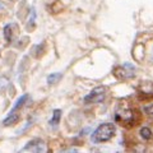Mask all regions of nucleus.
I'll list each match as a JSON object with an SVG mask.
<instances>
[{"label":"nucleus","mask_w":153,"mask_h":153,"mask_svg":"<svg viewBox=\"0 0 153 153\" xmlns=\"http://www.w3.org/2000/svg\"><path fill=\"white\" fill-rule=\"evenodd\" d=\"M115 133H116V128L112 123H103L92 133L91 139L93 143H106L112 139Z\"/></svg>","instance_id":"nucleus-1"},{"label":"nucleus","mask_w":153,"mask_h":153,"mask_svg":"<svg viewBox=\"0 0 153 153\" xmlns=\"http://www.w3.org/2000/svg\"><path fill=\"white\" fill-rule=\"evenodd\" d=\"M106 98V87L98 85L93 88L91 92L84 97V103H100Z\"/></svg>","instance_id":"nucleus-2"},{"label":"nucleus","mask_w":153,"mask_h":153,"mask_svg":"<svg viewBox=\"0 0 153 153\" xmlns=\"http://www.w3.org/2000/svg\"><path fill=\"white\" fill-rule=\"evenodd\" d=\"M21 152H31V153H45L47 152L46 143L42 139H33L21 149Z\"/></svg>","instance_id":"nucleus-3"},{"label":"nucleus","mask_w":153,"mask_h":153,"mask_svg":"<svg viewBox=\"0 0 153 153\" xmlns=\"http://www.w3.org/2000/svg\"><path fill=\"white\" fill-rule=\"evenodd\" d=\"M116 120L123 123L124 125H129V124H133L134 120H135V114L130 108L120 110V111L116 112Z\"/></svg>","instance_id":"nucleus-4"},{"label":"nucleus","mask_w":153,"mask_h":153,"mask_svg":"<svg viewBox=\"0 0 153 153\" xmlns=\"http://www.w3.org/2000/svg\"><path fill=\"white\" fill-rule=\"evenodd\" d=\"M115 74H116V76L119 79H129V78H133V76L135 75V68H134V65L125 63L124 65H121L120 68H117Z\"/></svg>","instance_id":"nucleus-5"},{"label":"nucleus","mask_w":153,"mask_h":153,"mask_svg":"<svg viewBox=\"0 0 153 153\" xmlns=\"http://www.w3.org/2000/svg\"><path fill=\"white\" fill-rule=\"evenodd\" d=\"M18 119H19L18 114H16V111H10L8 116L4 119L3 125H4V126H10V125H13V124H16V123L18 121Z\"/></svg>","instance_id":"nucleus-6"},{"label":"nucleus","mask_w":153,"mask_h":153,"mask_svg":"<svg viewBox=\"0 0 153 153\" xmlns=\"http://www.w3.org/2000/svg\"><path fill=\"white\" fill-rule=\"evenodd\" d=\"M60 117H61V110H54V112H52V117L50 120V125L52 128H55L57 124H59Z\"/></svg>","instance_id":"nucleus-7"},{"label":"nucleus","mask_w":153,"mask_h":153,"mask_svg":"<svg viewBox=\"0 0 153 153\" xmlns=\"http://www.w3.org/2000/svg\"><path fill=\"white\" fill-rule=\"evenodd\" d=\"M27 98H28V96L27 94H23V96H21V97L18 98V101L16 102V105L13 106V108L10 110V111H16V110H19L22 106H23V103H25L26 101H27Z\"/></svg>","instance_id":"nucleus-8"},{"label":"nucleus","mask_w":153,"mask_h":153,"mask_svg":"<svg viewBox=\"0 0 153 153\" xmlns=\"http://www.w3.org/2000/svg\"><path fill=\"white\" fill-rule=\"evenodd\" d=\"M60 78H61V73H51V74L47 75L46 80H47V83H49V84H54V83H56Z\"/></svg>","instance_id":"nucleus-9"},{"label":"nucleus","mask_w":153,"mask_h":153,"mask_svg":"<svg viewBox=\"0 0 153 153\" xmlns=\"http://www.w3.org/2000/svg\"><path fill=\"white\" fill-rule=\"evenodd\" d=\"M140 137H142L144 140H149L151 138H152V130H151L149 128H147V126L142 128V129H140Z\"/></svg>","instance_id":"nucleus-10"},{"label":"nucleus","mask_w":153,"mask_h":153,"mask_svg":"<svg viewBox=\"0 0 153 153\" xmlns=\"http://www.w3.org/2000/svg\"><path fill=\"white\" fill-rule=\"evenodd\" d=\"M13 26H14V25H8L5 28H4V36H5V38H7L8 42H10V41L13 40V31H12Z\"/></svg>","instance_id":"nucleus-11"},{"label":"nucleus","mask_w":153,"mask_h":153,"mask_svg":"<svg viewBox=\"0 0 153 153\" xmlns=\"http://www.w3.org/2000/svg\"><path fill=\"white\" fill-rule=\"evenodd\" d=\"M35 19H36V13H35V9H32L30 14V19H28V26L30 27L35 26Z\"/></svg>","instance_id":"nucleus-12"},{"label":"nucleus","mask_w":153,"mask_h":153,"mask_svg":"<svg viewBox=\"0 0 153 153\" xmlns=\"http://www.w3.org/2000/svg\"><path fill=\"white\" fill-rule=\"evenodd\" d=\"M146 112H148V114L153 115V105H151L149 107H146Z\"/></svg>","instance_id":"nucleus-13"},{"label":"nucleus","mask_w":153,"mask_h":153,"mask_svg":"<svg viewBox=\"0 0 153 153\" xmlns=\"http://www.w3.org/2000/svg\"><path fill=\"white\" fill-rule=\"evenodd\" d=\"M151 59H152V61H153V49H152V54H151Z\"/></svg>","instance_id":"nucleus-14"}]
</instances>
